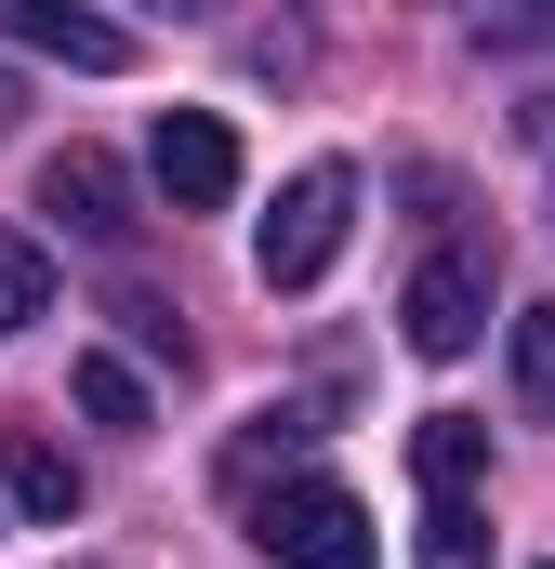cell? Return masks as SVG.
Here are the masks:
<instances>
[{
    "mask_svg": "<svg viewBox=\"0 0 555 569\" xmlns=\"http://www.w3.org/2000/svg\"><path fill=\"white\" fill-rule=\"evenodd\" d=\"M516 398L555 425V305H529V318H516Z\"/></svg>",
    "mask_w": 555,
    "mask_h": 569,
    "instance_id": "12",
    "label": "cell"
},
{
    "mask_svg": "<svg viewBox=\"0 0 555 569\" xmlns=\"http://www.w3.org/2000/svg\"><path fill=\"white\" fill-rule=\"evenodd\" d=\"M411 477H423V490H476V477H490V425L423 411V425H411Z\"/></svg>",
    "mask_w": 555,
    "mask_h": 569,
    "instance_id": "8",
    "label": "cell"
},
{
    "mask_svg": "<svg viewBox=\"0 0 555 569\" xmlns=\"http://www.w3.org/2000/svg\"><path fill=\"white\" fill-rule=\"evenodd\" d=\"M27 318H53V266H40V239H0V345Z\"/></svg>",
    "mask_w": 555,
    "mask_h": 569,
    "instance_id": "10",
    "label": "cell"
},
{
    "mask_svg": "<svg viewBox=\"0 0 555 569\" xmlns=\"http://www.w3.org/2000/svg\"><path fill=\"white\" fill-rule=\"evenodd\" d=\"M0 490H13L27 517H53V530L80 517V463H67L53 437H0Z\"/></svg>",
    "mask_w": 555,
    "mask_h": 569,
    "instance_id": "7",
    "label": "cell"
},
{
    "mask_svg": "<svg viewBox=\"0 0 555 569\" xmlns=\"http://www.w3.org/2000/svg\"><path fill=\"white\" fill-rule=\"evenodd\" d=\"M423 569H490V517H476V490H423Z\"/></svg>",
    "mask_w": 555,
    "mask_h": 569,
    "instance_id": "9",
    "label": "cell"
},
{
    "mask_svg": "<svg viewBox=\"0 0 555 569\" xmlns=\"http://www.w3.org/2000/svg\"><path fill=\"white\" fill-rule=\"evenodd\" d=\"M397 331H411V358H463V345L490 331V252H476V239L423 252L411 291H397Z\"/></svg>",
    "mask_w": 555,
    "mask_h": 569,
    "instance_id": "3",
    "label": "cell"
},
{
    "mask_svg": "<svg viewBox=\"0 0 555 569\" xmlns=\"http://www.w3.org/2000/svg\"><path fill=\"white\" fill-rule=\"evenodd\" d=\"M145 172H159V199H172V212H225V199H239V133H225L212 107H159Z\"/></svg>",
    "mask_w": 555,
    "mask_h": 569,
    "instance_id": "5",
    "label": "cell"
},
{
    "mask_svg": "<svg viewBox=\"0 0 555 569\" xmlns=\"http://www.w3.org/2000/svg\"><path fill=\"white\" fill-rule=\"evenodd\" d=\"M80 411L133 437V425H145V371H133V358H80Z\"/></svg>",
    "mask_w": 555,
    "mask_h": 569,
    "instance_id": "11",
    "label": "cell"
},
{
    "mask_svg": "<svg viewBox=\"0 0 555 569\" xmlns=\"http://www.w3.org/2000/svg\"><path fill=\"white\" fill-rule=\"evenodd\" d=\"M252 543H265L278 569H384L371 503H357L344 477H278L265 503H252Z\"/></svg>",
    "mask_w": 555,
    "mask_h": 569,
    "instance_id": "1",
    "label": "cell"
},
{
    "mask_svg": "<svg viewBox=\"0 0 555 569\" xmlns=\"http://www.w3.org/2000/svg\"><path fill=\"white\" fill-rule=\"evenodd\" d=\"M40 212H53L80 252H133V226H145V212H133V172H120L107 146H53V159H40Z\"/></svg>",
    "mask_w": 555,
    "mask_h": 569,
    "instance_id": "4",
    "label": "cell"
},
{
    "mask_svg": "<svg viewBox=\"0 0 555 569\" xmlns=\"http://www.w3.org/2000/svg\"><path fill=\"white\" fill-rule=\"evenodd\" d=\"M13 107H27V93H13V80H0V133H13Z\"/></svg>",
    "mask_w": 555,
    "mask_h": 569,
    "instance_id": "13",
    "label": "cell"
},
{
    "mask_svg": "<svg viewBox=\"0 0 555 569\" xmlns=\"http://www.w3.org/2000/svg\"><path fill=\"white\" fill-rule=\"evenodd\" d=\"M344 226H357V172H344V159H304V172L278 186L265 239H252L265 291H317V279H331V252H344Z\"/></svg>",
    "mask_w": 555,
    "mask_h": 569,
    "instance_id": "2",
    "label": "cell"
},
{
    "mask_svg": "<svg viewBox=\"0 0 555 569\" xmlns=\"http://www.w3.org/2000/svg\"><path fill=\"white\" fill-rule=\"evenodd\" d=\"M0 40H27V53H53V67H133V27H107V13H53V0H0Z\"/></svg>",
    "mask_w": 555,
    "mask_h": 569,
    "instance_id": "6",
    "label": "cell"
}]
</instances>
